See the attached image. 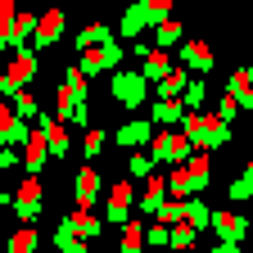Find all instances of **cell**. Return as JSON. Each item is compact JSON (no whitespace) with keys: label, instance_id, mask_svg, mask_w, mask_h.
Here are the masks:
<instances>
[{"label":"cell","instance_id":"32","mask_svg":"<svg viewBox=\"0 0 253 253\" xmlns=\"http://www.w3.org/2000/svg\"><path fill=\"white\" fill-rule=\"evenodd\" d=\"M100 59H104V73H113V68H122V59H126V45H118L113 37L100 45Z\"/></svg>","mask_w":253,"mask_h":253},{"label":"cell","instance_id":"25","mask_svg":"<svg viewBox=\"0 0 253 253\" xmlns=\"http://www.w3.org/2000/svg\"><path fill=\"white\" fill-rule=\"evenodd\" d=\"M9 100H14V113H18L23 122H32V118H37V113H41V104H37V90H32V86H23V90H14V95H9Z\"/></svg>","mask_w":253,"mask_h":253},{"label":"cell","instance_id":"1","mask_svg":"<svg viewBox=\"0 0 253 253\" xmlns=\"http://www.w3.org/2000/svg\"><path fill=\"white\" fill-rule=\"evenodd\" d=\"M190 154H195V140H190L181 126H176V131H158L149 140V158H154V163H185Z\"/></svg>","mask_w":253,"mask_h":253},{"label":"cell","instance_id":"33","mask_svg":"<svg viewBox=\"0 0 253 253\" xmlns=\"http://www.w3.org/2000/svg\"><path fill=\"white\" fill-rule=\"evenodd\" d=\"M168 240H172V226H168V221H149V226H145V244L149 249H168Z\"/></svg>","mask_w":253,"mask_h":253},{"label":"cell","instance_id":"14","mask_svg":"<svg viewBox=\"0 0 253 253\" xmlns=\"http://www.w3.org/2000/svg\"><path fill=\"white\" fill-rule=\"evenodd\" d=\"M149 32H154V50H172V45H181V41H185V27H181V18H176V14H172V18H163V23H154Z\"/></svg>","mask_w":253,"mask_h":253},{"label":"cell","instance_id":"4","mask_svg":"<svg viewBox=\"0 0 253 253\" xmlns=\"http://www.w3.org/2000/svg\"><path fill=\"white\" fill-rule=\"evenodd\" d=\"M37 73H41V63H37V50H14V59H9V68H5V95H14V90H23V86H32L37 82Z\"/></svg>","mask_w":253,"mask_h":253},{"label":"cell","instance_id":"11","mask_svg":"<svg viewBox=\"0 0 253 253\" xmlns=\"http://www.w3.org/2000/svg\"><path fill=\"white\" fill-rule=\"evenodd\" d=\"M100 181H104V176L86 163V168L73 176V204H77V208H90V204H95V195H100Z\"/></svg>","mask_w":253,"mask_h":253},{"label":"cell","instance_id":"20","mask_svg":"<svg viewBox=\"0 0 253 253\" xmlns=\"http://www.w3.org/2000/svg\"><path fill=\"white\" fill-rule=\"evenodd\" d=\"M63 86L73 90V100H77V104H90V100H86V95H90V77H86L82 63H68V68H63Z\"/></svg>","mask_w":253,"mask_h":253},{"label":"cell","instance_id":"16","mask_svg":"<svg viewBox=\"0 0 253 253\" xmlns=\"http://www.w3.org/2000/svg\"><path fill=\"white\" fill-rule=\"evenodd\" d=\"M140 73H145V82H158V77H168L172 73V59H168V50H145L140 54Z\"/></svg>","mask_w":253,"mask_h":253},{"label":"cell","instance_id":"13","mask_svg":"<svg viewBox=\"0 0 253 253\" xmlns=\"http://www.w3.org/2000/svg\"><path fill=\"white\" fill-rule=\"evenodd\" d=\"M181 68H190V73H212V50L199 37L181 41Z\"/></svg>","mask_w":253,"mask_h":253},{"label":"cell","instance_id":"19","mask_svg":"<svg viewBox=\"0 0 253 253\" xmlns=\"http://www.w3.org/2000/svg\"><path fill=\"white\" fill-rule=\"evenodd\" d=\"M68 221H73V235H77V240H95V235L104 231V221H100V217H90V208H73Z\"/></svg>","mask_w":253,"mask_h":253},{"label":"cell","instance_id":"23","mask_svg":"<svg viewBox=\"0 0 253 253\" xmlns=\"http://www.w3.org/2000/svg\"><path fill=\"white\" fill-rule=\"evenodd\" d=\"M109 37H113V32H109V23H86L77 37H73V45H77V50H90V45H104Z\"/></svg>","mask_w":253,"mask_h":253},{"label":"cell","instance_id":"43","mask_svg":"<svg viewBox=\"0 0 253 253\" xmlns=\"http://www.w3.org/2000/svg\"><path fill=\"white\" fill-rule=\"evenodd\" d=\"M244 181H249V185H253V158H249V168H244Z\"/></svg>","mask_w":253,"mask_h":253},{"label":"cell","instance_id":"21","mask_svg":"<svg viewBox=\"0 0 253 253\" xmlns=\"http://www.w3.org/2000/svg\"><path fill=\"white\" fill-rule=\"evenodd\" d=\"M140 32H149L145 9H140V0H126V14H122V23H118V37H140Z\"/></svg>","mask_w":253,"mask_h":253},{"label":"cell","instance_id":"44","mask_svg":"<svg viewBox=\"0 0 253 253\" xmlns=\"http://www.w3.org/2000/svg\"><path fill=\"white\" fill-rule=\"evenodd\" d=\"M0 100H5V68H0Z\"/></svg>","mask_w":253,"mask_h":253},{"label":"cell","instance_id":"39","mask_svg":"<svg viewBox=\"0 0 253 253\" xmlns=\"http://www.w3.org/2000/svg\"><path fill=\"white\" fill-rule=\"evenodd\" d=\"M226 195H231V204H244V199H253V185L240 176V181H231V185H226Z\"/></svg>","mask_w":253,"mask_h":253},{"label":"cell","instance_id":"22","mask_svg":"<svg viewBox=\"0 0 253 253\" xmlns=\"http://www.w3.org/2000/svg\"><path fill=\"white\" fill-rule=\"evenodd\" d=\"M145 249V217H126L122 221V249L118 253H140Z\"/></svg>","mask_w":253,"mask_h":253},{"label":"cell","instance_id":"9","mask_svg":"<svg viewBox=\"0 0 253 253\" xmlns=\"http://www.w3.org/2000/svg\"><path fill=\"white\" fill-rule=\"evenodd\" d=\"M163 199H168V176L149 172V176H145V190L136 195V212H140V217H154V212H158V204H163Z\"/></svg>","mask_w":253,"mask_h":253},{"label":"cell","instance_id":"6","mask_svg":"<svg viewBox=\"0 0 253 253\" xmlns=\"http://www.w3.org/2000/svg\"><path fill=\"white\" fill-rule=\"evenodd\" d=\"M45 158H50V136L41 131V126H32L27 140H23V176H41Z\"/></svg>","mask_w":253,"mask_h":253},{"label":"cell","instance_id":"30","mask_svg":"<svg viewBox=\"0 0 253 253\" xmlns=\"http://www.w3.org/2000/svg\"><path fill=\"white\" fill-rule=\"evenodd\" d=\"M104 145H109V136L100 131V126H86V136H82V154H86V163H95V158L104 154Z\"/></svg>","mask_w":253,"mask_h":253},{"label":"cell","instance_id":"17","mask_svg":"<svg viewBox=\"0 0 253 253\" xmlns=\"http://www.w3.org/2000/svg\"><path fill=\"white\" fill-rule=\"evenodd\" d=\"M185 82H190V68H181V63H172V73L154 82V86H158V100H181Z\"/></svg>","mask_w":253,"mask_h":253},{"label":"cell","instance_id":"24","mask_svg":"<svg viewBox=\"0 0 253 253\" xmlns=\"http://www.w3.org/2000/svg\"><path fill=\"white\" fill-rule=\"evenodd\" d=\"M45 136H50V158H68V154H73V131H68V122H54Z\"/></svg>","mask_w":253,"mask_h":253},{"label":"cell","instance_id":"42","mask_svg":"<svg viewBox=\"0 0 253 253\" xmlns=\"http://www.w3.org/2000/svg\"><path fill=\"white\" fill-rule=\"evenodd\" d=\"M5 208H14V190H0V212Z\"/></svg>","mask_w":253,"mask_h":253},{"label":"cell","instance_id":"40","mask_svg":"<svg viewBox=\"0 0 253 253\" xmlns=\"http://www.w3.org/2000/svg\"><path fill=\"white\" fill-rule=\"evenodd\" d=\"M59 253H90L86 240H68V244H59Z\"/></svg>","mask_w":253,"mask_h":253},{"label":"cell","instance_id":"18","mask_svg":"<svg viewBox=\"0 0 253 253\" xmlns=\"http://www.w3.org/2000/svg\"><path fill=\"white\" fill-rule=\"evenodd\" d=\"M181 118H185V104L181 100H158L149 109V122L154 126H181Z\"/></svg>","mask_w":253,"mask_h":253},{"label":"cell","instance_id":"10","mask_svg":"<svg viewBox=\"0 0 253 253\" xmlns=\"http://www.w3.org/2000/svg\"><path fill=\"white\" fill-rule=\"evenodd\" d=\"M131 199H136V190H131V181H113L109 185V226H122L126 221V208H131Z\"/></svg>","mask_w":253,"mask_h":253},{"label":"cell","instance_id":"38","mask_svg":"<svg viewBox=\"0 0 253 253\" xmlns=\"http://www.w3.org/2000/svg\"><path fill=\"white\" fill-rule=\"evenodd\" d=\"M14 168H23V154L14 145H0V172H14Z\"/></svg>","mask_w":253,"mask_h":253},{"label":"cell","instance_id":"37","mask_svg":"<svg viewBox=\"0 0 253 253\" xmlns=\"http://www.w3.org/2000/svg\"><path fill=\"white\" fill-rule=\"evenodd\" d=\"M217 118H221V122H235V118H240V100H235L231 90L221 95V104H217Z\"/></svg>","mask_w":253,"mask_h":253},{"label":"cell","instance_id":"8","mask_svg":"<svg viewBox=\"0 0 253 253\" xmlns=\"http://www.w3.org/2000/svg\"><path fill=\"white\" fill-rule=\"evenodd\" d=\"M149 140H154V122L149 118H131V122H122L113 131V145H122V149H140Z\"/></svg>","mask_w":253,"mask_h":253},{"label":"cell","instance_id":"7","mask_svg":"<svg viewBox=\"0 0 253 253\" xmlns=\"http://www.w3.org/2000/svg\"><path fill=\"white\" fill-rule=\"evenodd\" d=\"M208 226L217 231V240H235V244H240V240L249 235V217H240L235 208H217Z\"/></svg>","mask_w":253,"mask_h":253},{"label":"cell","instance_id":"2","mask_svg":"<svg viewBox=\"0 0 253 253\" xmlns=\"http://www.w3.org/2000/svg\"><path fill=\"white\" fill-rule=\"evenodd\" d=\"M45 208V190H41V176H23L18 190H14V217L27 221V226H37V217Z\"/></svg>","mask_w":253,"mask_h":253},{"label":"cell","instance_id":"45","mask_svg":"<svg viewBox=\"0 0 253 253\" xmlns=\"http://www.w3.org/2000/svg\"><path fill=\"white\" fill-rule=\"evenodd\" d=\"M172 253H190V249H172Z\"/></svg>","mask_w":253,"mask_h":253},{"label":"cell","instance_id":"46","mask_svg":"<svg viewBox=\"0 0 253 253\" xmlns=\"http://www.w3.org/2000/svg\"><path fill=\"white\" fill-rule=\"evenodd\" d=\"M50 5H54V0H50Z\"/></svg>","mask_w":253,"mask_h":253},{"label":"cell","instance_id":"26","mask_svg":"<svg viewBox=\"0 0 253 253\" xmlns=\"http://www.w3.org/2000/svg\"><path fill=\"white\" fill-rule=\"evenodd\" d=\"M37 244H41V235H37V226H27V221L9 235V253H37Z\"/></svg>","mask_w":253,"mask_h":253},{"label":"cell","instance_id":"5","mask_svg":"<svg viewBox=\"0 0 253 253\" xmlns=\"http://www.w3.org/2000/svg\"><path fill=\"white\" fill-rule=\"evenodd\" d=\"M63 23H68V18H63V9H59V5H50V9L37 18V32H32V50H50V45H59V41H63Z\"/></svg>","mask_w":253,"mask_h":253},{"label":"cell","instance_id":"15","mask_svg":"<svg viewBox=\"0 0 253 253\" xmlns=\"http://www.w3.org/2000/svg\"><path fill=\"white\" fill-rule=\"evenodd\" d=\"M32 32H37V14H14V27H9V41H5V50H27L32 45Z\"/></svg>","mask_w":253,"mask_h":253},{"label":"cell","instance_id":"41","mask_svg":"<svg viewBox=\"0 0 253 253\" xmlns=\"http://www.w3.org/2000/svg\"><path fill=\"white\" fill-rule=\"evenodd\" d=\"M208 253H240V244H235V240H217Z\"/></svg>","mask_w":253,"mask_h":253},{"label":"cell","instance_id":"31","mask_svg":"<svg viewBox=\"0 0 253 253\" xmlns=\"http://www.w3.org/2000/svg\"><path fill=\"white\" fill-rule=\"evenodd\" d=\"M231 95L240 100V109H253V82L244 77V68H240V73H231Z\"/></svg>","mask_w":253,"mask_h":253},{"label":"cell","instance_id":"35","mask_svg":"<svg viewBox=\"0 0 253 253\" xmlns=\"http://www.w3.org/2000/svg\"><path fill=\"white\" fill-rule=\"evenodd\" d=\"M126 172H131V176H149V172H154V158H149L145 149H131V158H126Z\"/></svg>","mask_w":253,"mask_h":253},{"label":"cell","instance_id":"28","mask_svg":"<svg viewBox=\"0 0 253 253\" xmlns=\"http://www.w3.org/2000/svg\"><path fill=\"white\" fill-rule=\"evenodd\" d=\"M204 100H208V82L204 77H190L185 90H181V104L185 109H204Z\"/></svg>","mask_w":253,"mask_h":253},{"label":"cell","instance_id":"12","mask_svg":"<svg viewBox=\"0 0 253 253\" xmlns=\"http://www.w3.org/2000/svg\"><path fill=\"white\" fill-rule=\"evenodd\" d=\"M27 131H32V126L14 113V104L0 100V145H23V140H27Z\"/></svg>","mask_w":253,"mask_h":253},{"label":"cell","instance_id":"29","mask_svg":"<svg viewBox=\"0 0 253 253\" xmlns=\"http://www.w3.org/2000/svg\"><path fill=\"white\" fill-rule=\"evenodd\" d=\"M140 9H145V23L154 27V23H163V18L176 14V0H140Z\"/></svg>","mask_w":253,"mask_h":253},{"label":"cell","instance_id":"36","mask_svg":"<svg viewBox=\"0 0 253 253\" xmlns=\"http://www.w3.org/2000/svg\"><path fill=\"white\" fill-rule=\"evenodd\" d=\"M9 27H14V0H0V50L9 41Z\"/></svg>","mask_w":253,"mask_h":253},{"label":"cell","instance_id":"3","mask_svg":"<svg viewBox=\"0 0 253 253\" xmlns=\"http://www.w3.org/2000/svg\"><path fill=\"white\" fill-rule=\"evenodd\" d=\"M109 95L122 109H140L145 95H149V82H145V73H113L109 77Z\"/></svg>","mask_w":253,"mask_h":253},{"label":"cell","instance_id":"27","mask_svg":"<svg viewBox=\"0 0 253 253\" xmlns=\"http://www.w3.org/2000/svg\"><path fill=\"white\" fill-rule=\"evenodd\" d=\"M185 221H190L195 231H208V221H212V208H208L204 199H195V195H190V199H185Z\"/></svg>","mask_w":253,"mask_h":253},{"label":"cell","instance_id":"34","mask_svg":"<svg viewBox=\"0 0 253 253\" xmlns=\"http://www.w3.org/2000/svg\"><path fill=\"white\" fill-rule=\"evenodd\" d=\"M195 226H190V221H176V226H172V240H168V249H190V244H195Z\"/></svg>","mask_w":253,"mask_h":253}]
</instances>
